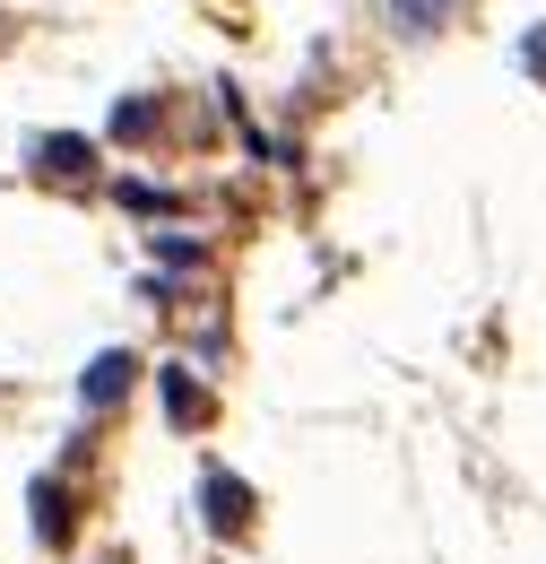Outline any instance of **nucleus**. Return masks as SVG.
Returning a JSON list of instances; mask_svg holds the SVG:
<instances>
[]
</instances>
